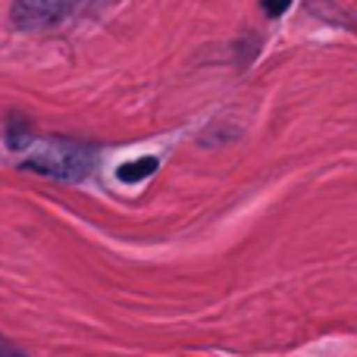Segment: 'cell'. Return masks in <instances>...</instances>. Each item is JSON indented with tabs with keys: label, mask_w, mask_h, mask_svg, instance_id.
Segmentation results:
<instances>
[{
	"label": "cell",
	"mask_w": 357,
	"mask_h": 357,
	"mask_svg": "<svg viewBox=\"0 0 357 357\" xmlns=\"http://www.w3.org/2000/svg\"><path fill=\"white\" fill-rule=\"evenodd\" d=\"M94 157H98V151L85 142L47 138V142H41L35 151H29L19 167L29 169V173L56 178V182H82V178L91 176Z\"/></svg>",
	"instance_id": "1"
},
{
	"label": "cell",
	"mask_w": 357,
	"mask_h": 357,
	"mask_svg": "<svg viewBox=\"0 0 357 357\" xmlns=\"http://www.w3.org/2000/svg\"><path fill=\"white\" fill-rule=\"evenodd\" d=\"M82 0H16L13 3V25L22 31L54 29L69 16Z\"/></svg>",
	"instance_id": "2"
},
{
	"label": "cell",
	"mask_w": 357,
	"mask_h": 357,
	"mask_svg": "<svg viewBox=\"0 0 357 357\" xmlns=\"http://www.w3.org/2000/svg\"><path fill=\"white\" fill-rule=\"evenodd\" d=\"M157 167H160L157 157H138V160L116 167V178L119 182H144L151 173H157Z\"/></svg>",
	"instance_id": "3"
},
{
	"label": "cell",
	"mask_w": 357,
	"mask_h": 357,
	"mask_svg": "<svg viewBox=\"0 0 357 357\" xmlns=\"http://www.w3.org/2000/svg\"><path fill=\"white\" fill-rule=\"evenodd\" d=\"M6 142H10L13 151H29V144H31V129H29V126H22L19 119H13L10 129H6Z\"/></svg>",
	"instance_id": "4"
},
{
	"label": "cell",
	"mask_w": 357,
	"mask_h": 357,
	"mask_svg": "<svg viewBox=\"0 0 357 357\" xmlns=\"http://www.w3.org/2000/svg\"><path fill=\"white\" fill-rule=\"evenodd\" d=\"M260 6H264V13L270 19H279V16H285V13H289L291 0H260Z\"/></svg>",
	"instance_id": "5"
},
{
	"label": "cell",
	"mask_w": 357,
	"mask_h": 357,
	"mask_svg": "<svg viewBox=\"0 0 357 357\" xmlns=\"http://www.w3.org/2000/svg\"><path fill=\"white\" fill-rule=\"evenodd\" d=\"M3 351H16V348H10L6 342H0V354H3Z\"/></svg>",
	"instance_id": "6"
}]
</instances>
